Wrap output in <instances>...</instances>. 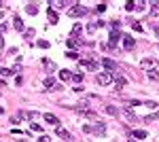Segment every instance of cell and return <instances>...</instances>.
I'll return each mask as SVG.
<instances>
[{
    "mask_svg": "<svg viewBox=\"0 0 159 142\" xmlns=\"http://www.w3.org/2000/svg\"><path fill=\"white\" fill-rule=\"evenodd\" d=\"M85 134H96V136H104L106 134V125L104 123H96V125H85L83 127Z\"/></svg>",
    "mask_w": 159,
    "mask_h": 142,
    "instance_id": "cell-1",
    "label": "cell"
},
{
    "mask_svg": "<svg viewBox=\"0 0 159 142\" xmlns=\"http://www.w3.org/2000/svg\"><path fill=\"white\" fill-rule=\"evenodd\" d=\"M87 13H89V11H87L83 4H77V2L72 4V9H68V15H70V17H85Z\"/></svg>",
    "mask_w": 159,
    "mask_h": 142,
    "instance_id": "cell-2",
    "label": "cell"
},
{
    "mask_svg": "<svg viewBox=\"0 0 159 142\" xmlns=\"http://www.w3.org/2000/svg\"><path fill=\"white\" fill-rule=\"evenodd\" d=\"M121 41H123V49H125V51H134V49H136V43H134V38H132L129 34H123Z\"/></svg>",
    "mask_w": 159,
    "mask_h": 142,
    "instance_id": "cell-3",
    "label": "cell"
},
{
    "mask_svg": "<svg viewBox=\"0 0 159 142\" xmlns=\"http://www.w3.org/2000/svg\"><path fill=\"white\" fill-rule=\"evenodd\" d=\"M121 32H110V38H108V47L110 49H115V47H119V41H121Z\"/></svg>",
    "mask_w": 159,
    "mask_h": 142,
    "instance_id": "cell-4",
    "label": "cell"
},
{
    "mask_svg": "<svg viewBox=\"0 0 159 142\" xmlns=\"http://www.w3.org/2000/svg\"><path fill=\"white\" fill-rule=\"evenodd\" d=\"M140 66H142V68H149V70H153V68L157 66V59H155V57H144V59L140 62Z\"/></svg>",
    "mask_w": 159,
    "mask_h": 142,
    "instance_id": "cell-5",
    "label": "cell"
},
{
    "mask_svg": "<svg viewBox=\"0 0 159 142\" xmlns=\"http://www.w3.org/2000/svg\"><path fill=\"white\" fill-rule=\"evenodd\" d=\"M98 83H100V85H108V83H113V74H110V72H102V74L98 76Z\"/></svg>",
    "mask_w": 159,
    "mask_h": 142,
    "instance_id": "cell-6",
    "label": "cell"
},
{
    "mask_svg": "<svg viewBox=\"0 0 159 142\" xmlns=\"http://www.w3.org/2000/svg\"><path fill=\"white\" fill-rule=\"evenodd\" d=\"M81 66H83L85 70H98V68H100L98 62H85V59H81Z\"/></svg>",
    "mask_w": 159,
    "mask_h": 142,
    "instance_id": "cell-7",
    "label": "cell"
},
{
    "mask_svg": "<svg viewBox=\"0 0 159 142\" xmlns=\"http://www.w3.org/2000/svg\"><path fill=\"white\" fill-rule=\"evenodd\" d=\"M55 134H57L60 138H64V140H72V134H70V132H66L64 127H55Z\"/></svg>",
    "mask_w": 159,
    "mask_h": 142,
    "instance_id": "cell-8",
    "label": "cell"
},
{
    "mask_svg": "<svg viewBox=\"0 0 159 142\" xmlns=\"http://www.w3.org/2000/svg\"><path fill=\"white\" fill-rule=\"evenodd\" d=\"M102 66L106 68V72H113V70L117 68V62H113V59H102Z\"/></svg>",
    "mask_w": 159,
    "mask_h": 142,
    "instance_id": "cell-9",
    "label": "cell"
},
{
    "mask_svg": "<svg viewBox=\"0 0 159 142\" xmlns=\"http://www.w3.org/2000/svg\"><path fill=\"white\" fill-rule=\"evenodd\" d=\"M45 121H47V123H51V125H55V127H60V119H57L55 115H51V112H47V115H45Z\"/></svg>",
    "mask_w": 159,
    "mask_h": 142,
    "instance_id": "cell-10",
    "label": "cell"
},
{
    "mask_svg": "<svg viewBox=\"0 0 159 142\" xmlns=\"http://www.w3.org/2000/svg\"><path fill=\"white\" fill-rule=\"evenodd\" d=\"M62 6H68V2H62V0H51L49 2V9H53V11L55 9H62Z\"/></svg>",
    "mask_w": 159,
    "mask_h": 142,
    "instance_id": "cell-11",
    "label": "cell"
},
{
    "mask_svg": "<svg viewBox=\"0 0 159 142\" xmlns=\"http://www.w3.org/2000/svg\"><path fill=\"white\" fill-rule=\"evenodd\" d=\"M13 28H15L17 32H26V28H23V21H21L19 17H15V19H13Z\"/></svg>",
    "mask_w": 159,
    "mask_h": 142,
    "instance_id": "cell-12",
    "label": "cell"
},
{
    "mask_svg": "<svg viewBox=\"0 0 159 142\" xmlns=\"http://www.w3.org/2000/svg\"><path fill=\"white\" fill-rule=\"evenodd\" d=\"M26 13H28V15H36V13H38V6L30 2V4H26Z\"/></svg>",
    "mask_w": 159,
    "mask_h": 142,
    "instance_id": "cell-13",
    "label": "cell"
},
{
    "mask_svg": "<svg viewBox=\"0 0 159 142\" xmlns=\"http://www.w3.org/2000/svg\"><path fill=\"white\" fill-rule=\"evenodd\" d=\"M47 17H49V21H51V23H57V19H60V17H57V13H55L53 9H49V11H47Z\"/></svg>",
    "mask_w": 159,
    "mask_h": 142,
    "instance_id": "cell-14",
    "label": "cell"
},
{
    "mask_svg": "<svg viewBox=\"0 0 159 142\" xmlns=\"http://www.w3.org/2000/svg\"><path fill=\"white\" fill-rule=\"evenodd\" d=\"M60 79H62V81H70V79H72V72H70V70H60Z\"/></svg>",
    "mask_w": 159,
    "mask_h": 142,
    "instance_id": "cell-15",
    "label": "cell"
},
{
    "mask_svg": "<svg viewBox=\"0 0 159 142\" xmlns=\"http://www.w3.org/2000/svg\"><path fill=\"white\" fill-rule=\"evenodd\" d=\"M106 112H108L110 117H119V108H117V106H106Z\"/></svg>",
    "mask_w": 159,
    "mask_h": 142,
    "instance_id": "cell-16",
    "label": "cell"
},
{
    "mask_svg": "<svg viewBox=\"0 0 159 142\" xmlns=\"http://www.w3.org/2000/svg\"><path fill=\"white\" fill-rule=\"evenodd\" d=\"M123 115H125V119H129V121H136V119H138V117H136V112H132L129 108H125V110H123Z\"/></svg>",
    "mask_w": 159,
    "mask_h": 142,
    "instance_id": "cell-17",
    "label": "cell"
},
{
    "mask_svg": "<svg viewBox=\"0 0 159 142\" xmlns=\"http://www.w3.org/2000/svg\"><path fill=\"white\" fill-rule=\"evenodd\" d=\"M134 136H136V138H138V140H144V138H146V136H149V134H146V132H144V130H134Z\"/></svg>",
    "mask_w": 159,
    "mask_h": 142,
    "instance_id": "cell-18",
    "label": "cell"
},
{
    "mask_svg": "<svg viewBox=\"0 0 159 142\" xmlns=\"http://www.w3.org/2000/svg\"><path fill=\"white\" fill-rule=\"evenodd\" d=\"M157 119H159V110L153 112V115H146V117H144V123H151V121H157Z\"/></svg>",
    "mask_w": 159,
    "mask_h": 142,
    "instance_id": "cell-19",
    "label": "cell"
},
{
    "mask_svg": "<svg viewBox=\"0 0 159 142\" xmlns=\"http://www.w3.org/2000/svg\"><path fill=\"white\" fill-rule=\"evenodd\" d=\"M110 32H121V21H110Z\"/></svg>",
    "mask_w": 159,
    "mask_h": 142,
    "instance_id": "cell-20",
    "label": "cell"
},
{
    "mask_svg": "<svg viewBox=\"0 0 159 142\" xmlns=\"http://www.w3.org/2000/svg\"><path fill=\"white\" fill-rule=\"evenodd\" d=\"M45 87L49 89V87H55V76H47L45 79Z\"/></svg>",
    "mask_w": 159,
    "mask_h": 142,
    "instance_id": "cell-21",
    "label": "cell"
},
{
    "mask_svg": "<svg viewBox=\"0 0 159 142\" xmlns=\"http://www.w3.org/2000/svg\"><path fill=\"white\" fill-rule=\"evenodd\" d=\"M146 76H149L151 81H159V72H157V70H149V72H146Z\"/></svg>",
    "mask_w": 159,
    "mask_h": 142,
    "instance_id": "cell-22",
    "label": "cell"
},
{
    "mask_svg": "<svg viewBox=\"0 0 159 142\" xmlns=\"http://www.w3.org/2000/svg\"><path fill=\"white\" fill-rule=\"evenodd\" d=\"M81 32H83V28H81V23H74V28H72V38H77Z\"/></svg>",
    "mask_w": 159,
    "mask_h": 142,
    "instance_id": "cell-23",
    "label": "cell"
},
{
    "mask_svg": "<svg viewBox=\"0 0 159 142\" xmlns=\"http://www.w3.org/2000/svg\"><path fill=\"white\" fill-rule=\"evenodd\" d=\"M42 66H45L47 70H55V68H57V66H55L53 62H49V59H42Z\"/></svg>",
    "mask_w": 159,
    "mask_h": 142,
    "instance_id": "cell-24",
    "label": "cell"
},
{
    "mask_svg": "<svg viewBox=\"0 0 159 142\" xmlns=\"http://www.w3.org/2000/svg\"><path fill=\"white\" fill-rule=\"evenodd\" d=\"M79 45H81V43H79V41H77V38H72V36H70V38H68V47H70V49L79 47Z\"/></svg>",
    "mask_w": 159,
    "mask_h": 142,
    "instance_id": "cell-25",
    "label": "cell"
},
{
    "mask_svg": "<svg viewBox=\"0 0 159 142\" xmlns=\"http://www.w3.org/2000/svg\"><path fill=\"white\" fill-rule=\"evenodd\" d=\"M157 15H159V4L155 2V4H153V9H151V17H157Z\"/></svg>",
    "mask_w": 159,
    "mask_h": 142,
    "instance_id": "cell-26",
    "label": "cell"
},
{
    "mask_svg": "<svg viewBox=\"0 0 159 142\" xmlns=\"http://www.w3.org/2000/svg\"><path fill=\"white\" fill-rule=\"evenodd\" d=\"M106 9H108V6H106V2H100V4L96 6V11H98V13H104Z\"/></svg>",
    "mask_w": 159,
    "mask_h": 142,
    "instance_id": "cell-27",
    "label": "cell"
},
{
    "mask_svg": "<svg viewBox=\"0 0 159 142\" xmlns=\"http://www.w3.org/2000/svg\"><path fill=\"white\" fill-rule=\"evenodd\" d=\"M36 45H38L40 49H49V47H51V43H49V41H38Z\"/></svg>",
    "mask_w": 159,
    "mask_h": 142,
    "instance_id": "cell-28",
    "label": "cell"
},
{
    "mask_svg": "<svg viewBox=\"0 0 159 142\" xmlns=\"http://www.w3.org/2000/svg\"><path fill=\"white\" fill-rule=\"evenodd\" d=\"M70 81H72V83H83V76H81V74H72Z\"/></svg>",
    "mask_w": 159,
    "mask_h": 142,
    "instance_id": "cell-29",
    "label": "cell"
},
{
    "mask_svg": "<svg viewBox=\"0 0 159 142\" xmlns=\"http://www.w3.org/2000/svg\"><path fill=\"white\" fill-rule=\"evenodd\" d=\"M66 55H68V57H70V59H79V53H77V51H68V53H66Z\"/></svg>",
    "mask_w": 159,
    "mask_h": 142,
    "instance_id": "cell-30",
    "label": "cell"
},
{
    "mask_svg": "<svg viewBox=\"0 0 159 142\" xmlns=\"http://www.w3.org/2000/svg\"><path fill=\"white\" fill-rule=\"evenodd\" d=\"M13 70H9V68H0V76H9Z\"/></svg>",
    "mask_w": 159,
    "mask_h": 142,
    "instance_id": "cell-31",
    "label": "cell"
},
{
    "mask_svg": "<svg viewBox=\"0 0 159 142\" xmlns=\"http://www.w3.org/2000/svg\"><path fill=\"white\" fill-rule=\"evenodd\" d=\"M30 130H32V132H40L42 127H40L38 123H34V121H32V125H30Z\"/></svg>",
    "mask_w": 159,
    "mask_h": 142,
    "instance_id": "cell-32",
    "label": "cell"
},
{
    "mask_svg": "<svg viewBox=\"0 0 159 142\" xmlns=\"http://www.w3.org/2000/svg\"><path fill=\"white\" fill-rule=\"evenodd\" d=\"M125 11H136V4H134V2H127V4H125Z\"/></svg>",
    "mask_w": 159,
    "mask_h": 142,
    "instance_id": "cell-33",
    "label": "cell"
},
{
    "mask_svg": "<svg viewBox=\"0 0 159 142\" xmlns=\"http://www.w3.org/2000/svg\"><path fill=\"white\" fill-rule=\"evenodd\" d=\"M144 106H149V108H157V102H153V100H149V102H144Z\"/></svg>",
    "mask_w": 159,
    "mask_h": 142,
    "instance_id": "cell-34",
    "label": "cell"
},
{
    "mask_svg": "<svg viewBox=\"0 0 159 142\" xmlns=\"http://www.w3.org/2000/svg\"><path fill=\"white\" fill-rule=\"evenodd\" d=\"M134 4H136V11H142V6H144L142 0H138V2H134Z\"/></svg>",
    "mask_w": 159,
    "mask_h": 142,
    "instance_id": "cell-35",
    "label": "cell"
},
{
    "mask_svg": "<svg viewBox=\"0 0 159 142\" xmlns=\"http://www.w3.org/2000/svg\"><path fill=\"white\" fill-rule=\"evenodd\" d=\"M132 28H134V30H138V32H142V26H140L138 21H134V23H132Z\"/></svg>",
    "mask_w": 159,
    "mask_h": 142,
    "instance_id": "cell-36",
    "label": "cell"
},
{
    "mask_svg": "<svg viewBox=\"0 0 159 142\" xmlns=\"http://www.w3.org/2000/svg\"><path fill=\"white\" fill-rule=\"evenodd\" d=\"M23 34H26V38H32V36H34V30H26Z\"/></svg>",
    "mask_w": 159,
    "mask_h": 142,
    "instance_id": "cell-37",
    "label": "cell"
},
{
    "mask_svg": "<svg viewBox=\"0 0 159 142\" xmlns=\"http://www.w3.org/2000/svg\"><path fill=\"white\" fill-rule=\"evenodd\" d=\"M140 104H142L140 100H129V106H140Z\"/></svg>",
    "mask_w": 159,
    "mask_h": 142,
    "instance_id": "cell-38",
    "label": "cell"
},
{
    "mask_svg": "<svg viewBox=\"0 0 159 142\" xmlns=\"http://www.w3.org/2000/svg\"><path fill=\"white\" fill-rule=\"evenodd\" d=\"M38 142H49V136H40V140Z\"/></svg>",
    "mask_w": 159,
    "mask_h": 142,
    "instance_id": "cell-39",
    "label": "cell"
},
{
    "mask_svg": "<svg viewBox=\"0 0 159 142\" xmlns=\"http://www.w3.org/2000/svg\"><path fill=\"white\" fill-rule=\"evenodd\" d=\"M153 30H155V34L159 36V23H157V26H153Z\"/></svg>",
    "mask_w": 159,
    "mask_h": 142,
    "instance_id": "cell-40",
    "label": "cell"
},
{
    "mask_svg": "<svg viewBox=\"0 0 159 142\" xmlns=\"http://www.w3.org/2000/svg\"><path fill=\"white\" fill-rule=\"evenodd\" d=\"M0 49H4V38L0 36Z\"/></svg>",
    "mask_w": 159,
    "mask_h": 142,
    "instance_id": "cell-41",
    "label": "cell"
},
{
    "mask_svg": "<svg viewBox=\"0 0 159 142\" xmlns=\"http://www.w3.org/2000/svg\"><path fill=\"white\" fill-rule=\"evenodd\" d=\"M2 115H4V108H2V106H0V117H2Z\"/></svg>",
    "mask_w": 159,
    "mask_h": 142,
    "instance_id": "cell-42",
    "label": "cell"
},
{
    "mask_svg": "<svg viewBox=\"0 0 159 142\" xmlns=\"http://www.w3.org/2000/svg\"><path fill=\"white\" fill-rule=\"evenodd\" d=\"M19 142H26V140H19Z\"/></svg>",
    "mask_w": 159,
    "mask_h": 142,
    "instance_id": "cell-43",
    "label": "cell"
}]
</instances>
